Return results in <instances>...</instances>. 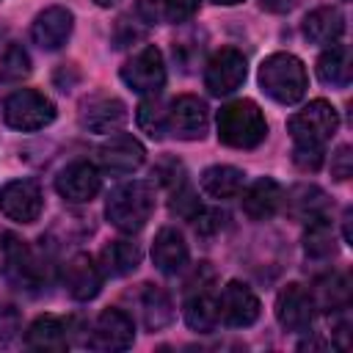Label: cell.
<instances>
[{
  "instance_id": "obj_33",
  "label": "cell",
  "mask_w": 353,
  "mask_h": 353,
  "mask_svg": "<svg viewBox=\"0 0 353 353\" xmlns=\"http://www.w3.org/2000/svg\"><path fill=\"white\" fill-rule=\"evenodd\" d=\"M28 74H30V55H28V50L22 44H17V41L6 44V50L0 52V80L19 83Z\"/></svg>"
},
{
  "instance_id": "obj_39",
  "label": "cell",
  "mask_w": 353,
  "mask_h": 353,
  "mask_svg": "<svg viewBox=\"0 0 353 353\" xmlns=\"http://www.w3.org/2000/svg\"><path fill=\"white\" fill-rule=\"evenodd\" d=\"M19 331V314L11 306H0V345L11 342Z\"/></svg>"
},
{
  "instance_id": "obj_23",
  "label": "cell",
  "mask_w": 353,
  "mask_h": 353,
  "mask_svg": "<svg viewBox=\"0 0 353 353\" xmlns=\"http://www.w3.org/2000/svg\"><path fill=\"white\" fill-rule=\"evenodd\" d=\"M141 265V245L132 240H110L99 251L102 276H130Z\"/></svg>"
},
{
  "instance_id": "obj_31",
  "label": "cell",
  "mask_w": 353,
  "mask_h": 353,
  "mask_svg": "<svg viewBox=\"0 0 353 353\" xmlns=\"http://www.w3.org/2000/svg\"><path fill=\"white\" fill-rule=\"evenodd\" d=\"M306 232H303V251L306 256L312 259H325V256H334L336 251V234H334V226L325 215H317L312 221H306Z\"/></svg>"
},
{
  "instance_id": "obj_36",
  "label": "cell",
  "mask_w": 353,
  "mask_h": 353,
  "mask_svg": "<svg viewBox=\"0 0 353 353\" xmlns=\"http://www.w3.org/2000/svg\"><path fill=\"white\" fill-rule=\"evenodd\" d=\"M154 176H157V182H163L168 190L171 188H176V185H182L188 176H185V168H182V163L179 160H163V163H157L154 165V171H152Z\"/></svg>"
},
{
  "instance_id": "obj_37",
  "label": "cell",
  "mask_w": 353,
  "mask_h": 353,
  "mask_svg": "<svg viewBox=\"0 0 353 353\" xmlns=\"http://www.w3.org/2000/svg\"><path fill=\"white\" fill-rule=\"evenodd\" d=\"M223 221H226V215L218 212V210H199L196 218H193V229H196V234L210 237V234L223 229Z\"/></svg>"
},
{
  "instance_id": "obj_4",
  "label": "cell",
  "mask_w": 353,
  "mask_h": 353,
  "mask_svg": "<svg viewBox=\"0 0 353 353\" xmlns=\"http://www.w3.org/2000/svg\"><path fill=\"white\" fill-rule=\"evenodd\" d=\"M339 127V113L325 99H312L306 108L287 119V130L295 143L303 146H323Z\"/></svg>"
},
{
  "instance_id": "obj_34",
  "label": "cell",
  "mask_w": 353,
  "mask_h": 353,
  "mask_svg": "<svg viewBox=\"0 0 353 353\" xmlns=\"http://www.w3.org/2000/svg\"><path fill=\"white\" fill-rule=\"evenodd\" d=\"M168 210H171L174 215H179V218H185V221H193V218H196V212L201 210V204H199V196H196V190L188 185V179H185L182 185L171 188Z\"/></svg>"
},
{
  "instance_id": "obj_9",
  "label": "cell",
  "mask_w": 353,
  "mask_h": 353,
  "mask_svg": "<svg viewBox=\"0 0 353 353\" xmlns=\"http://www.w3.org/2000/svg\"><path fill=\"white\" fill-rule=\"evenodd\" d=\"M121 80L127 88H132L135 94H160V88L165 85V63H163V52L149 44L141 52H135L124 66H121Z\"/></svg>"
},
{
  "instance_id": "obj_2",
  "label": "cell",
  "mask_w": 353,
  "mask_h": 353,
  "mask_svg": "<svg viewBox=\"0 0 353 353\" xmlns=\"http://www.w3.org/2000/svg\"><path fill=\"white\" fill-rule=\"evenodd\" d=\"M154 212V185L143 182V179H132L119 185L116 190H110L108 204H105V215L108 221L119 229V232H141L146 226V221Z\"/></svg>"
},
{
  "instance_id": "obj_42",
  "label": "cell",
  "mask_w": 353,
  "mask_h": 353,
  "mask_svg": "<svg viewBox=\"0 0 353 353\" xmlns=\"http://www.w3.org/2000/svg\"><path fill=\"white\" fill-rule=\"evenodd\" d=\"M94 3H97V6H102V8H110V6H116L119 0H94Z\"/></svg>"
},
{
  "instance_id": "obj_24",
  "label": "cell",
  "mask_w": 353,
  "mask_h": 353,
  "mask_svg": "<svg viewBox=\"0 0 353 353\" xmlns=\"http://www.w3.org/2000/svg\"><path fill=\"white\" fill-rule=\"evenodd\" d=\"M201 0H138L135 8L143 22H188L199 11Z\"/></svg>"
},
{
  "instance_id": "obj_6",
  "label": "cell",
  "mask_w": 353,
  "mask_h": 353,
  "mask_svg": "<svg viewBox=\"0 0 353 353\" xmlns=\"http://www.w3.org/2000/svg\"><path fill=\"white\" fill-rule=\"evenodd\" d=\"M248 74L245 55L234 47H221L204 66V88L212 97H226L243 85Z\"/></svg>"
},
{
  "instance_id": "obj_21",
  "label": "cell",
  "mask_w": 353,
  "mask_h": 353,
  "mask_svg": "<svg viewBox=\"0 0 353 353\" xmlns=\"http://www.w3.org/2000/svg\"><path fill=\"white\" fill-rule=\"evenodd\" d=\"M342 33H345V17L334 6H320V8L309 11L303 19V36L312 44H320V47L339 44Z\"/></svg>"
},
{
  "instance_id": "obj_29",
  "label": "cell",
  "mask_w": 353,
  "mask_h": 353,
  "mask_svg": "<svg viewBox=\"0 0 353 353\" xmlns=\"http://www.w3.org/2000/svg\"><path fill=\"white\" fill-rule=\"evenodd\" d=\"M314 306H320L323 312H345L350 303V281L345 273H328L323 279H317L314 284Z\"/></svg>"
},
{
  "instance_id": "obj_22",
  "label": "cell",
  "mask_w": 353,
  "mask_h": 353,
  "mask_svg": "<svg viewBox=\"0 0 353 353\" xmlns=\"http://www.w3.org/2000/svg\"><path fill=\"white\" fill-rule=\"evenodd\" d=\"M25 345L33 350H66L69 347V323L58 314H41L30 323Z\"/></svg>"
},
{
  "instance_id": "obj_20",
  "label": "cell",
  "mask_w": 353,
  "mask_h": 353,
  "mask_svg": "<svg viewBox=\"0 0 353 353\" xmlns=\"http://www.w3.org/2000/svg\"><path fill=\"white\" fill-rule=\"evenodd\" d=\"M281 204H284V188L270 176H262V179L251 182V188L243 193V212L251 221L273 218L281 210Z\"/></svg>"
},
{
  "instance_id": "obj_5",
  "label": "cell",
  "mask_w": 353,
  "mask_h": 353,
  "mask_svg": "<svg viewBox=\"0 0 353 353\" xmlns=\"http://www.w3.org/2000/svg\"><path fill=\"white\" fill-rule=\"evenodd\" d=\"M3 119L8 127L19 130V132H33L41 130L47 124H52L55 119V105L50 97H44L41 91L33 88H19L14 91L6 105H3Z\"/></svg>"
},
{
  "instance_id": "obj_10",
  "label": "cell",
  "mask_w": 353,
  "mask_h": 353,
  "mask_svg": "<svg viewBox=\"0 0 353 353\" xmlns=\"http://www.w3.org/2000/svg\"><path fill=\"white\" fill-rule=\"evenodd\" d=\"M259 298L243 281H229L218 298V320L229 328H248L259 317Z\"/></svg>"
},
{
  "instance_id": "obj_8",
  "label": "cell",
  "mask_w": 353,
  "mask_h": 353,
  "mask_svg": "<svg viewBox=\"0 0 353 353\" xmlns=\"http://www.w3.org/2000/svg\"><path fill=\"white\" fill-rule=\"evenodd\" d=\"M3 262H6V279L25 292H36L44 284V268L36 259V254L25 245V240L6 234L3 237Z\"/></svg>"
},
{
  "instance_id": "obj_40",
  "label": "cell",
  "mask_w": 353,
  "mask_h": 353,
  "mask_svg": "<svg viewBox=\"0 0 353 353\" xmlns=\"http://www.w3.org/2000/svg\"><path fill=\"white\" fill-rule=\"evenodd\" d=\"M212 279H215V270L210 268V262H199V268H193V273H190V279L185 281V287H188V292L207 290V287L212 284Z\"/></svg>"
},
{
  "instance_id": "obj_11",
  "label": "cell",
  "mask_w": 353,
  "mask_h": 353,
  "mask_svg": "<svg viewBox=\"0 0 353 353\" xmlns=\"http://www.w3.org/2000/svg\"><path fill=\"white\" fill-rule=\"evenodd\" d=\"M210 127V110L204 99L193 94H182L168 108V132L182 141H201Z\"/></svg>"
},
{
  "instance_id": "obj_7",
  "label": "cell",
  "mask_w": 353,
  "mask_h": 353,
  "mask_svg": "<svg viewBox=\"0 0 353 353\" xmlns=\"http://www.w3.org/2000/svg\"><path fill=\"white\" fill-rule=\"evenodd\" d=\"M77 121L88 132H116L127 121V105L108 91H94L80 99Z\"/></svg>"
},
{
  "instance_id": "obj_43",
  "label": "cell",
  "mask_w": 353,
  "mask_h": 353,
  "mask_svg": "<svg viewBox=\"0 0 353 353\" xmlns=\"http://www.w3.org/2000/svg\"><path fill=\"white\" fill-rule=\"evenodd\" d=\"M212 3H218V6H237V3H243V0H212Z\"/></svg>"
},
{
  "instance_id": "obj_17",
  "label": "cell",
  "mask_w": 353,
  "mask_h": 353,
  "mask_svg": "<svg viewBox=\"0 0 353 353\" xmlns=\"http://www.w3.org/2000/svg\"><path fill=\"white\" fill-rule=\"evenodd\" d=\"M72 28H74L72 11L63 8V6H50V8H44V11L33 19V25H30V39H33L41 50L52 52V50H61V47L69 41Z\"/></svg>"
},
{
  "instance_id": "obj_13",
  "label": "cell",
  "mask_w": 353,
  "mask_h": 353,
  "mask_svg": "<svg viewBox=\"0 0 353 353\" xmlns=\"http://www.w3.org/2000/svg\"><path fill=\"white\" fill-rule=\"evenodd\" d=\"M314 298L301 284H287L276 295V320L284 331H309L314 323Z\"/></svg>"
},
{
  "instance_id": "obj_16",
  "label": "cell",
  "mask_w": 353,
  "mask_h": 353,
  "mask_svg": "<svg viewBox=\"0 0 353 353\" xmlns=\"http://www.w3.org/2000/svg\"><path fill=\"white\" fill-rule=\"evenodd\" d=\"M88 342L97 350H127L135 342V323L124 309H105L97 317Z\"/></svg>"
},
{
  "instance_id": "obj_25",
  "label": "cell",
  "mask_w": 353,
  "mask_h": 353,
  "mask_svg": "<svg viewBox=\"0 0 353 353\" xmlns=\"http://www.w3.org/2000/svg\"><path fill=\"white\" fill-rule=\"evenodd\" d=\"M138 306H141L143 325L149 331H160V328H165L174 320L171 298L160 287H154V284H141V290H138Z\"/></svg>"
},
{
  "instance_id": "obj_26",
  "label": "cell",
  "mask_w": 353,
  "mask_h": 353,
  "mask_svg": "<svg viewBox=\"0 0 353 353\" xmlns=\"http://www.w3.org/2000/svg\"><path fill=\"white\" fill-rule=\"evenodd\" d=\"M284 204H287V210H290L292 218H298V221H312V218H317V215H325V210H328L331 201H328L325 190L317 188V185H295V188L284 196Z\"/></svg>"
},
{
  "instance_id": "obj_32",
  "label": "cell",
  "mask_w": 353,
  "mask_h": 353,
  "mask_svg": "<svg viewBox=\"0 0 353 353\" xmlns=\"http://www.w3.org/2000/svg\"><path fill=\"white\" fill-rule=\"evenodd\" d=\"M138 127L154 141H160L168 132V110L163 99H157V94H152L138 105Z\"/></svg>"
},
{
  "instance_id": "obj_30",
  "label": "cell",
  "mask_w": 353,
  "mask_h": 353,
  "mask_svg": "<svg viewBox=\"0 0 353 353\" xmlns=\"http://www.w3.org/2000/svg\"><path fill=\"white\" fill-rule=\"evenodd\" d=\"M185 323L199 334L215 331V325L221 320H218V301L212 298L210 290H196V292L188 295V301H185Z\"/></svg>"
},
{
  "instance_id": "obj_14",
  "label": "cell",
  "mask_w": 353,
  "mask_h": 353,
  "mask_svg": "<svg viewBox=\"0 0 353 353\" xmlns=\"http://www.w3.org/2000/svg\"><path fill=\"white\" fill-rule=\"evenodd\" d=\"M99 188H102V176L88 160H74L66 168H61L55 176L58 196L72 204H88L99 193Z\"/></svg>"
},
{
  "instance_id": "obj_19",
  "label": "cell",
  "mask_w": 353,
  "mask_h": 353,
  "mask_svg": "<svg viewBox=\"0 0 353 353\" xmlns=\"http://www.w3.org/2000/svg\"><path fill=\"white\" fill-rule=\"evenodd\" d=\"M152 259H154V268L165 276H176L185 270L188 259H190V251H188V243L182 237L179 229L174 226H163L157 234H154V243H152Z\"/></svg>"
},
{
  "instance_id": "obj_27",
  "label": "cell",
  "mask_w": 353,
  "mask_h": 353,
  "mask_svg": "<svg viewBox=\"0 0 353 353\" xmlns=\"http://www.w3.org/2000/svg\"><path fill=\"white\" fill-rule=\"evenodd\" d=\"M245 174L234 165H210L201 174V190L212 199H234L243 193Z\"/></svg>"
},
{
  "instance_id": "obj_15",
  "label": "cell",
  "mask_w": 353,
  "mask_h": 353,
  "mask_svg": "<svg viewBox=\"0 0 353 353\" xmlns=\"http://www.w3.org/2000/svg\"><path fill=\"white\" fill-rule=\"evenodd\" d=\"M146 157V149L143 143L135 138V135H127V132H116L110 135L105 143H99L97 149V160L105 171L110 174H132Z\"/></svg>"
},
{
  "instance_id": "obj_38",
  "label": "cell",
  "mask_w": 353,
  "mask_h": 353,
  "mask_svg": "<svg viewBox=\"0 0 353 353\" xmlns=\"http://www.w3.org/2000/svg\"><path fill=\"white\" fill-rule=\"evenodd\" d=\"M331 174H334V179H339V182L350 179V174H353V154H350V146H347V143H342V146L331 154Z\"/></svg>"
},
{
  "instance_id": "obj_35",
  "label": "cell",
  "mask_w": 353,
  "mask_h": 353,
  "mask_svg": "<svg viewBox=\"0 0 353 353\" xmlns=\"http://www.w3.org/2000/svg\"><path fill=\"white\" fill-rule=\"evenodd\" d=\"M292 163H295L301 171H306V174L320 171V165H323V146H303V143H295V149H292Z\"/></svg>"
},
{
  "instance_id": "obj_41",
  "label": "cell",
  "mask_w": 353,
  "mask_h": 353,
  "mask_svg": "<svg viewBox=\"0 0 353 353\" xmlns=\"http://www.w3.org/2000/svg\"><path fill=\"white\" fill-rule=\"evenodd\" d=\"M345 240L350 243V210L345 212Z\"/></svg>"
},
{
  "instance_id": "obj_28",
  "label": "cell",
  "mask_w": 353,
  "mask_h": 353,
  "mask_svg": "<svg viewBox=\"0 0 353 353\" xmlns=\"http://www.w3.org/2000/svg\"><path fill=\"white\" fill-rule=\"evenodd\" d=\"M317 77L331 88H347V83H350V50L345 44H331L317 58Z\"/></svg>"
},
{
  "instance_id": "obj_3",
  "label": "cell",
  "mask_w": 353,
  "mask_h": 353,
  "mask_svg": "<svg viewBox=\"0 0 353 353\" xmlns=\"http://www.w3.org/2000/svg\"><path fill=\"white\" fill-rule=\"evenodd\" d=\"M306 66L292 52H273L259 63V85L279 105H295L306 94Z\"/></svg>"
},
{
  "instance_id": "obj_44",
  "label": "cell",
  "mask_w": 353,
  "mask_h": 353,
  "mask_svg": "<svg viewBox=\"0 0 353 353\" xmlns=\"http://www.w3.org/2000/svg\"><path fill=\"white\" fill-rule=\"evenodd\" d=\"M0 33H3V25H0Z\"/></svg>"
},
{
  "instance_id": "obj_1",
  "label": "cell",
  "mask_w": 353,
  "mask_h": 353,
  "mask_svg": "<svg viewBox=\"0 0 353 353\" xmlns=\"http://www.w3.org/2000/svg\"><path fill=\"white\" fill-rule=\"evenodd\" d=\"M268 138L265 113L254 99H232L218 110V141L232 149H256Z\"/></svg>"
},
{
  "instance_id": "obj_18",
  "label": "cell",
  "mask_w": 353,
  "mask_h": 353,
  "mask_svg": "<svg viewBox=\"0 0 353 353\" xmlns=\"http://www.w3.org/2000/svg\"><path fill=\"white\" fill-rule=\"evenodd\" d=\"M63 287L74 301H91L102 290V270L88 254H74L63 268Z\"/></svg>"
},
{
  "instance_id": "obj_12",
  "label": "cell",
  "mask_w": 353,
  "mask_h": 353,
  "mask_svg": "<svg viewBox=\"0 0 353 353\" xmlns=\"http://www.w3.org/2000/svg\"><path fill=\"white\" fill-rule=\"evenodd\" d=\"M41 207H44L41 188L33 179H11L0 188V210L17 223L39 221Z\"/></svg>"
}]
</instances>
